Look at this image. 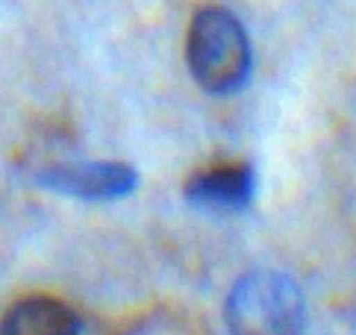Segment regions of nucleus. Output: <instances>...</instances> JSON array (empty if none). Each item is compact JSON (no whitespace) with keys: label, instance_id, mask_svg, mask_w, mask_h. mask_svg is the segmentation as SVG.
Masks as SVG:
<instances>
[{"label":"nucleus","instance_id":"obj_4","mask_svg":"<svg viewBox=\"0 0 356 335\" xmlns=\"http://www.w3.org/2000/svg\"><path fill=\"white\" fill-rule=\"evenodd\" d=\"M257 195V174L250 165H215L192 174L186 183L188 203L207 212H238L248 209Z\"/></svg>","mask_w":356,"mask_h":335},{"label":"nucleus","instance_id":"obj_2","mask_svg":"<svg viewBox=\"0 0 356 335\" xmlns=\"http://www.w3.org/2000/svg\"><path fill=\"white\" fill-rule=\"evenodd\" d=\"M186 62L203 92H238L250 74V42L238 18L221 6H203L188 27Z\"/></svg>","mask_w":356,"mask_h":335},{"label":"nucleus","instance_id":"obj_1","mask_svg":"<svg viewBox=\"0 0 356 335\" xmlns=\"http://www.w3.org/2000/svg\"><path fill=\"white\" fill-rule=\"evenodd\" d=\"M230 335H303L307 300L300 286L280 270H250L238 277L224 303Z\"/></svg>","mask_w":356,"mask_h":335},{"label":"nucleus","instance_id":"obj_3","mask_svg":"<svg viewBox=\"0 0 356 335\" xmlns=\"http://www.w3.org/2000/svg\"><path fill=\"white\" fill-rule=\"evenodd\" d=\"M138 177L124 162H71L47 168L42 174V186L56 195H68L77 200H121L136 188Z\"/></svg>","mask_w":356,"mask_h":335},{"label":"nucleus","instance_id":"obj_5","mask_svg":"<svg viewBox=\"0 0 356 335\" xmlns=\"http://www.w3.org/2000/svg\"><path fill=\"white\" fill-rule=\"evenodd\" d=\"M0 335H80V318L62 300L33 294L6 309Z\"/></svg>","mask_w":356,"mask_h":335}]
</instances>
